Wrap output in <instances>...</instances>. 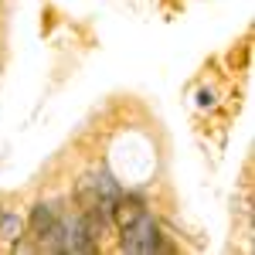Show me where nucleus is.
<instances>
[{
    "mask_svg": "<svg viewBox=\"0 0 255 255\" xmlns=\"http://www.w3.org/2000/svg\"><path fill=\"white\" fill-rule=\"evenodd\" d=\"M194 102H197V109H218V89L215 85H201Z\"/></svg>",
    "mask_w": 255,
    "mask_h": 255,
    "instance_id": "6",
    "label": "nucleus"
},
{
    "mask_svg": "<svg viewBox=\"0 0 255 255\" xmlns=\"http://www.w3.org/2000/svg\"><path fill=\"white\" fill-rule=\"evenodd\" d=\"M99 252V245L92 242L89 228H85V218L82 211H68V242H65V255H92Z\"/></svg>",
    "mask_w": 255,
    "mask_h": 255,
    "instance_id": "2",
    "label": "nucleus"
},
{
    "mask_svg": "<svg viewBox=\"0 0 255 255\" xmlns=\"http://www.w3.org/2000/svg\"><path fill=\"white\" fill-rule=\"evenodd\" d=\"M58 204L55 201H34L31 208H27V215H24V225H27V235L34 238V245H38V238L51 228V221L58 218Z\"/></svg>",
    "mask_w": 255,
    "mask_h": 255,
    "instance_id": "3",
    "label": "nucleus"
},
{
    "mask_svg": "<svg viewBox=\"0 0 255 255\" xmlns=\"http://www.w3.org/2000/svg\"><path fill=\"white\" fill-rule=\"evenodd\" d=\"M20 235H27V225H24V215L17 208H0V245L7 249L10 242H17Z\"/></svg>",
    "mask_w": 255,
    "mask_h": 255,
    "instance_id": "5",
    "label": "nucleus"
},
{
    "mask_svg": "<svg viewBox=\"0 0 255 255\" xmlns=\"http://www.w3.org/2000/svg\"><path fill=\"white\" fill-rule=\"evenodd\" d=\"M65 242H68V211H58V218L51 221V228L38 238V252L65 255Z\"/></svg>",
    "mask_w": 255,
    "mask_h": 255,
    "instance_id": "4",
    "label": "nucleus"
},
{
    "mask_svg": "<svg viewBox=\"0 0 255 255\" xmlns=\"http://www.w3.org/2000/svg\"><path fill=\"white\" fill-rule=\"evenodd\" d=\"M116 252H129V255H160V252H174V242L167 238V232L160 228V221L150 211L129 225V228H119V242Z\"/></svg>",
    "mask_w": 255,
    "mask_h": 255,
    "instance_id": "1",
    "label": "nucleus"
}]
</instances>
